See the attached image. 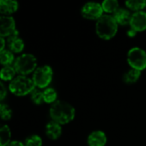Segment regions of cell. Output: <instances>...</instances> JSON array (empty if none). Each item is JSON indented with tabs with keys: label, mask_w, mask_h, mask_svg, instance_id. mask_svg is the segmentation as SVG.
<instances>
[{
	"label": "cell",
	"mask_w": 146,
	"mask_h": 146,
	"mask_svg": "<svg viewBox=\"0 0 146 146\" xmlns=\"http://www.w3.org/2000/svg\"><path fill=\"white\" fill-rule=\"evenodd\" d=\"M127 62L131 68L142 72L146 69V51L139 47H133L127 52Z\"/></svg>",
	"instance_id": "5"
},
{
	"label": "cell",
	"mask_w": 146,
	"mask_h": 146,
	"mask_svg": "<svg viewBox=\"0 0 146 146\" xmlns=\"http://www.w3.org/2000/svg\"><path fill=\"white\" fill-rule=\"evenodd\" d=\"M58 93L55 89L52 87H47L43 91V98L44 102L46 104H54L57 101Z\"/></svg>",
	"instance_id": "21"
},
{
	"label": "cell",
	"mask_w": 146,
	"mask_h": 146,
	"mask_svg": "<svg viewBox=\"0 0 146 146\" xmlns=\"http://www.w3.org/2000/svg\"><path fill=\"white\" fill-rule=\"evenodd\" d=\"M12 117V110L4 104H0V118L3 121H9Z\"/></svg>",
	"instance_id": "22"
},
{
	"label": "cell",
	"mask_w": 146,
	"mask_h": 146,
	"mask_svg": "<svg viewBox=\"0 0 146 146\" xmlns=\"http://www.w3.org/2000/svg\"><path fill=\"white\" fill-rule=\"evenodd\" d=\"M15 69L13 65L11 66H4L0 70V79L4 81L12 80L15 75Z\"/></svg>",
	"instance_id": "19"
},
{
	"label": "cell",
	"mask_w": 146,
	"mask_h": 146,
	"mask_svg": "<svg viewBox=\"0 0 146 146\" xmlns=\"http://www.w3.org/2000/svg\"><path fill=\"white\" fill-rule=\"evenodd\" d=\"M5 44H6V41L4 40V38L0 37V53H1L3 50H5V49H4V48H5Z\"/></svg>",
	"instance_id": "26"
},
{
	"label": "cell",
	"mask_w": 146,
	"mask_h": 146,
	"mask_svg": "<svg viewBox=\"0 0 146 146\" xmlns=\"http://www.w3.org/2000/svg\"><path fill=\"white\" fill-rule=\"evenodd\" d=\"M31 100L33 101L34 104L40 105L44 102V98H43V92L39 90V89H34L31 93Z\"/></svg>",
	"instance_id": "24"
},
{
	"label": "cell",
	"mask_w": 146,
	"mask_h": 146,
	"mask_svg": "<svg viewBox=\"0 0 146 146\" xmlns=\"http://www.w3.org/2000/svg\"><path fill=\"white\" fill-rule=\"evenodd\" d=\"M53 71L48 65H43L35 69L33 74V81L36 87L40 89L47 88L52 80Z\"/></svg>",
	"instance_id": "6"
},
{
	"label": "cell",
	"mask_w": 146,
	"mask_h": 146,
	"mask_svg": "<svg viewBox=\"0 0 146 146\" xmlns=\"http://www.w3.org/2000/svg\"><path fill=\"white\" fill-rule=\"evenodd\" d=\"M15 21L10 15L0 16V37H9L15 31Z\"/></svg>",
	"instance_id": "8"
},
{
	"label": "cell",
	"mask_w": 146,
	"mask_h": 146,
	"mask_svg": "<svg viewBox=\"0 0 146 146\" xmlns=\"http://www.w3.org/2000/svg\"><path fill=\"white\" fill-rule=\"evenodd\" d=\"M113 17L118 23V25L126 26L130 24V20L132 17V14L130 10L126 8H120L114 15Z\"/></svg>",
	"instance_id": "12"
},
{
	"label": "cell",
	"mask_w": 146,
	"mask_h": 146,
	"mask_svg": "<svg viewBox=\"0 0 146 146\" xmlns=\"http://www.w3.org/2000/svg\"><path fill=\"white\" fill-rule=\"evenodd\" d=\"M7 95V89L4 86V84L0 81V101L4 99V98Z\"/></svg>",
	"instance_id": "25"
},
{
	"label": "cell",
	"mask_w": 146,
	"mask_h": 146,
	"mask_svg": "<svg viewBox=\"0 0 146 146\" xmlns=\"http://www.w3.org/2000/svg\"><path fill=\"white\" fill-rule=\"evenodd\" d=\"M136 34H137V32H136L135 30H133V29H132V28H130L129 30H127V36H128V37L133 38V37L136 36Z\"/></svg>",
	"instance_id": "28"
},
{
	"label": "cell",
	"mask_w": 146,
	"mask_h": 146,
	"mask_svg": "<svg viewBox=\"0 0 146 146\" xmlns=\"http://www.w3.org/2000/svg\"><path fill=\"white\" fill-rule=\"evenodd\" d=\"M103 12L108 14H114L120 9V3L117 0H104L102 2Z\"/></svg>",
	"instance_id": "17"
},
{
	"label": "cell",
	"mask_w": 146,
	"mask_h": 146,
	"mask_svg": "<svg viewBox=\"0 0 146 146\" xmlns=\"http://www.w3.org/2000/svg\"><path fill=\"white\" fill-rule=\"evenodd\" d=\"M24 146H42V139L39 135H31L26 139Z\"/></svg>",
	"instance_id": "23"
},
{
	"label": "cell",
	"mask_w": 146,
	"mask_h": 146,
	"mask_svg": "<svg viewBox=\"0 0 146 146\" xmlns=\"http://www.w3.org/2000/svg\"><path fill=\"white\" fill-rule=\"evenodd\" d=\"M126 9L129 10H133L134 12L142 11L145 9L146 1L145 0H128L125 2Z\"/></svg>",
	"instance_id": "18"
},
{
	"label": "cell",
	"mask_w": 146,
	"mask_h": 146,
	"mask_svg": "<svg viewBox=\"0 0 146 146\" xmlns=\"http://www.w3.org/2000/svg\"><path fill=\"white\" fill-rule=\"evenodd\" d=\"M19 4L15 1L9 0H0V13L3 15H9L15 13L18 9Z\"/></svg>",
	"instance_id": "14"
},
{
	"label": "cell",
	"mask_w": 146,
	"mask_h": 146,
	"mask_svg": "<svg viewBox=\"0 0 146 146\" xmlns=\"http://www.w3.org/2000/svg\"><path fill=\"white\" fill-rule=\"evenodd\" d=\"M145 9H146V5H145Z\"/></svg>",
	"instance_id": "29"
},
{
	"label": "cell",
	"mask_w": 146,
	"mask_h": 146,
	"mask_svg": "<svg viewBox=\"0 0 146 146\" xmlns=\"http://www.w3.org/2000/svg\"><path fill=\"white\" fill-rule=\"evenodd\" d=\"M7 44L9 50L13 53H20L24 49V42L19 36V32L15 30L10 36L8 37Z\"/></svg>",
	"instance_id": "10"
},
{
	"label": "cell",
	"mask_w": 146,
	"mask_h": 146,
	"mask_svg": "<svg viewBox=\"0 0 146 146\" xmlns=\"http://www.w3.org/2000/svg\"><path fill=\"white\" fill-rule=\"evenodd\" d=\"M81 15L85 19L97 21L104 14H103V9H102L101 3H96V2H89V3H86L82 7Z\"/></svg>",
	"instance_id": "7"
},
{
	"label": "cell",
	"mask_w": 146,
	"mask_h": 146,
	"mask_svg": "<svg viewBox=\"0 0 146 146\" xmlns=\"http://www.w3.org/2000/svg\"><path fill=\"white\" fill-rule=\"evenodd\" d=\"M118 32V23L111 15L104 14L96 22V33L102 39L113 38Z\"/></svg>",
	"instance_id": "2"
},
{
	"label": "cell",
	"mask_w": 146,
	"mask_h": 146,
	"mask_svg": "<svg viewBox=\"0 0 146 146\" xmlns=\"http://www.w3.org/2000/svg\"><path fill=\"white\" fill-rule=\"evenodd\" d=\"M15 56L13 52L9 50H3L0 53V63L4 66H11L15 62Z\"/></svg>",
	"instance_id": "20"
},
{
	"label": "cell",
	"mask_w": 146,
	"mask_h": 146,
	"mask_svg": "<svg viewBox=\"0 0 146 146\" xmlns=\"http://www.w3.org/2000/svg\"><path fill=\"white\" fill-rule=\"evenodd\" d=\"M46 134L52 140L58 139L62 134L61 125L52 121L48 122L46 126Z\"/></svg>",
	"instance_id": "13"
},
{
	"label": "cell",
	"mask_w": 146,
	"mask_h": 146,
	"mask_svg": "<svg viewBox=\"0 0 146 146\" xmlns=\"http://www.w3.org/2000/svg\"><path fill=\"white\" fill-rule=\"evenodd\" d=\"M11 139V132L7 125L0 123V146H7Z\"/></svg>",
	"instance_id": "15"
},
{
	"label": "cell",
	"mask_w": 146,
	"mask_h": 146,
	"mask_svg": "<svg viewBox=\"0 0 146 146\" xmlns=\"http://www.w3.org/2000/svg\"><path fill=\"white\" fill-rule=\"evenodd\" d=\"M140 76H141V72L140 71L131 68L130 70H128L126 73L124 74V75H123V81L126 84L132 85V84L136 83L139 80Z\"/></svg>",
	"instance_id": "16"
},
{
	"label": "cell",
	"mask_w": 146,
	"mask_h": 146,
	"mask_svg": "<svg viewBox=\"0 0 146 146\" xmlns=\"http://www.w3.org/2000/svg\"><path fill=\"white\" fill-rule=\"evenodd\" d=\"M7 146H24V144H22V143L20 142V141L14 140V141H10L9 144Z\"/></svg>",
	"instance_id": "27"
},
{
	"label": "cell",
	"mask_w": 146,
	"mask_h": 146,
	"mask_svg": "<svg viewBox=\"0 0 146 146\" xmlns=\"http://www.w3.org/2000/svg\"><path fill=\"white\" fill-rule=\"evenodd\" d=\"M130 28L138 32H143L146 30V12L142 10L134 12L132 14L130 20Z\"/></svg>",
	"instance_id": "9"
},
{
	"label": "cell",
	"mask_w": 146,
	"mask_h": 146,
	"mask_svg": "<svg viewBox=\"0 0 146 146\" xmlns=\"http://www.w3.org/2000/svg\"><path fill=\"white\" fill-rule=\"evenodd\" d=\"M108 142L107 135L104 132L96 130L92 132L87 139L89 146H105Z\"/></svg>",
	"instance_id": "11"
},
{
	"label": "cell",
	"mask_w": 146,
	"mask_h": 146,
	"mask_svg": "<svg viewBox=\"0 0 146 146\" xmlns=\"http://www.w3.org/2000/svg\"><path fill=\"white\" fill-rule=\"evenodd\" d=\"M13 66L16 73L26 76L37 68V59L34 55L25 53L15 58Z\"/></svg>",
	"instance_id": "4"
},
{
	"label": "cell",
	"mask_w": 146,
	"mask_h": 146,
	"mask_svg": "<svg viewBox=\"0 0 146 146\" xmlns=\"http://www.w3.org/2000/svg\"><path fill=\"white\" fill-rule=\"evenodd\" d=\"M49 114L52 121H55L62 126L66 125L74 120L76 110L69 103L62 100H57L52 104Z\"/></svg>",
	"instance_id": "1"
},
{
	"label": "cell",
	"mask_w": 146,
	"mask_h": 146,
	"mask_svg": "<svg viewBox=\"0 0 146 146\" xmlns=\"http://www.w3.org/2000/svg\"><path fill=\"white\" fill-rule=\"evenodd\" d=\"M9 89L14 95L22 97L31 93L35 89V85L32 79L24 75H19L10 81Z\"/></svg>",
	"instance_id": "3"
}]
</instances>
